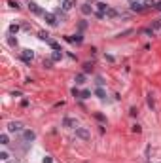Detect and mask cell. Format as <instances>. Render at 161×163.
I'll list each match as a JSON object with an SVG mask.
<instances>
[{"label":"cell","instance_id":"cell-1","mask_svg":"<svg viewBox=\"0 0 161 163\" xmlns=\"http://www.w3.org/2000/svg\"><path fill=\"white\" fill-rule=\"evenodd\" d=\"M129 8H131V12H135V14H142L144 10V2H140V0H129Z\"/></svg>","mask_w":161,"mask_h":163},{"label":"cell","instance_id":"cell-2","mask_svg":"<svg viewBox=\"0 0 161 163\" xmlns=\"http://www.w3.org/2000/svg\"><path fill=\"white\" fill-rule=\"evenodd\" d=\"M8 131L9 133H23L25 129H23V123L21 122H9L8 123Z\"/></svg>","mask_w":161,"mask_h":163},{"label":"cell","instance_id":"cell-3","mask_svg":"<svg viewBox=\"0 0 161 163\" xmlns=\"http://www.w3.org/2000/svg\"><path fill=\"white\" fill-rule=\"evenodd\" d=\"M76 137L82 139V141H89V139H91V135H89V131L85 127H76Z\"/></svg>","mask_w":161,"mask_h":163},{"label":"cell","instance_id":"cell-4","mask_svg":"<svg viewBox=\"0 0 161 163\" xmlns=\"http://www.w3.org/2000/svg\"><path fill=\"white\" fill-rule=\"evenodd\" d=\"M21 59H23V63L30 65L32 59H34V51H32V50H23V51H21Z\"/></svg>","mask_w":161,"mask_h":163},{"label":"cell","instance_id":"cell-5","mask_svg":"<svg viewBox=\"0 0 161 163\" xmlns=\"http://www.w3.org/2000/svg\"><path fill=\"white\" fill-rule=\"evenodd\" d=\"M44 19H46V23L49 25V27H57V25H59L55 14H47V12H46V14H44Z\"/></svg>","mask_w":161,"mask_h":163},{"label":"cell","instance_id":"cell-6","mask_svg":"<svg viewBox=\"0 0 161 163\" xmlns=\"http://www.w3.org/2000/svg\"><path fill=\"white\" fill-rule=\"evenodd\" d=\"M28 10H30L34 15H44V14H46V12L40 10V8H38V4H36V2H32V0H28Z\"/></svg>","mask_w":161,"mask_h":163},{"label":"cell","instance_id":"cell-7","mask_svg":"<svg viewBox=\"0 0 161 163\" xmlns=\"http://www.w3.org/2000/svg\"><path fill=\"white\" fill-rule=\"evenodd\" d=\"M34 139H36V133H34V131H30V129H25V131H23V141L27 142V144H28V142H32Z\"/></svg>","mask_w":161,"mask_h":163},{"label":"cell","instance_id":"cell-8","mask_svg":"<svg viewBox=\"0 0 161 163\" xmlns=\"http://www.w3.org/2000/svg\"><path fill=\"white\" fill-rule=\"evenodd\" d=\"M63 127L76 129V127H78V120H74V118H64V120H63Z\"/></svg>","mask_w":161,"mask_h":163},{"label":"cell","instance_id":"cell-9","mask_svg":"<svg viewBox=\"0 0 161 163\" xmlns=\"http://www.w3.org/2000/svg\"><path fill=\"white\" fill-rule=\"evenodd\" d=\"M108 8H110V6L106 4V2H102V0H99V2H97V12H102V14H106V12H108Z\"/></svg>","mask_w":161,"mask_h":163},{"label":"cell","instance_id":"cell-10","mask_svg":"<svg viewBox=\"0 0 161 163\" xmlns=\"http://www.w3.org/2000/svg\"><path fill=\"white\" fill-rule=\"evenodd\" d=\"M118 15H120V12L114 10V8H108V12H106V19H114V17H118Z\"/></svg>","mask_w":161,"mask_h":163},{"label":"cell","instance_id":"cell-11","mask_svg":"<svg viewBox=\"0 0 161 163\" xmlns=\"http://www.w3.org/2000/svg\"><path fill=\"white\" fill-rule=\"evenodd\" d=\"M74 2L72 0H63V4H61V8H63V12H68V10H72Z\"/></svg>","mask_w":161,"mask_h":163},{"label":"cell","instance_id":"cell-12","mask_svg":"<svg viewBox=\"0 0 161 163\" xmlns=\"http://www.w3.org/2000/svg\"><path fill=\"white\" fill-rule=\"evenodd\" d=\"M70 42H72V44H82V42H83L82 32H78V34H74V36H70Z\"/></svg>","mask_w":161,"mask_h":163},{"label":"cell","instance_id":"cell-13","mask_svg":"<svg viewBox=\"0 0 161 163\" xmlns=\"http://www.w3.org/2000/svg\"><path fill=\"white\" fill-rule=\"evenodd\" d=\"M0 144H2V146H8V144H9V137H8V133H2V135H0Z\"/></svg>","mask_w":161,"mask_h":163},{"label":"cell","instance_id":"cell-14","mask_svg":"<svg viewBox=\"0 0 161 163\" xmlns=\"http://www.w3.org/2000/svg\"><path fill=\"white\" fill-rule=\"evenodd\" d=\"M82 14H83V15H91V14H93L91 6H89V4H82Z\"/></svg>","mask_w":161,"mask_h":163},{"label":"cell","instance_id":"cell-15","mask_svg":"<svg viewBox=\"0 0 161 163\" xmlns=\"http://www.w3.org/2000/svg\"><path fill=\"white\" fill-rule=\"evenodd\" d=\"M74 82H76L78 86H83V84H85V74H78V76L74 78Z\"/></svg>","mask_w":161,"mask_h":163},{"label":"cell","instance_id":"cell-16","mask_svg":"<svg viewBox=\"0 0 161 163\" xmlns=\"http://www.w3.org/2000/svg\"><path fill=\"white\" fill-rule=\"evenodd\" d=\"M38 38H40V40H44V42H47V40H49V34H47V32L46 31H40V32H38Z\"/></svg>","mask_w":161,"mask_h":163},{"label":"cell","instance_id":"cell-17","mask_svg":"<svg viewBox=\"0 0 161 163\" xmlns=\"http://www.w3.org/2000/svg\"><path fill=\"white\" fill-rule=\"evenodd\" d=\"M95 95L99 97V99H101V101H104V99H106V93H104V89H102V87H99V89L95 91Z\"/></svg>","mask_w":161,"mask_h":163},{"label":"cell","instance_id":"cell-18","mask_svg":"<svg viewBox=\"0 0 161 163\" xmlns=\"http://www.w3.org/2000/svg\"><path fill=\"white\" fill-rule=\"evenodd\" d=\"M51 59L53 61H61L63 59V51H53V53H51Z\"/></svg>","mask_w":161,"mask_h":163},{"label":"cell","instance_id":"cell-19","mask_svg":"<svg viewBox=\"0 0 161 163\" xmlns=\"http://www.w3.org/2000/svg\"><path fill=\"white\" fill-rule=\"evenodd\" d=\"M0 159H2V161H8L9 159V152L8 150H2V152H0Z\"/></svg>","mask_w":161,"mask_h":163},{"label":"cell","instance_id":"cell-20","mask_svg":"<svg viewBox=\"0 0 161 163\" xmlns=\"http://www.w3.org/2000/svg\"><path fill=\"white\" fill-rule=\"evenodd\" d=\"M87 72H93V65L91 63H85V65H83V74H87Z\"/></svg>","mask_w":161,"mask_h":163},{"label":"cell","instance_id":"cell-21","mask_svg":"<svg viewBox=\"0 0 161 163\" xmlns=\"http://www.w3.org/2000/svg\"><path fill=\"white\" fill-rule=\"evenodd\" d=\"M156 4H157L156 0H144V8H152V6L156 8Z\"/></svg>","mask_w":161,"mask_h":163},{"label":"cell","instance_id":"cell-22","mask_svg":"<svg viewBox=\"0 0 161 163\" xmlns=\"http://www.w3.org/2000/svg\"><path fill=\"white\" fill-rule=\"evenodd\" d=\"M17 32H19L17 25H9V34H12V36H14V34H17Z\"/></svg>","mask_w":161,"mask_h":163},{"label":"cell","instance_id":"cell-23","mask_svg":"<svg viewBox=\"0 0 161 163\" xmlns=\"http://www.w3.org/2000/svg\"><path fill=\"white\" fill-rule=\"evenodd\" d=\"M89 97H91V91H89V89H83L82 95H80V99H89Z\"/></svg>","mask_w":161,"mask_h":163},{"label":"cell","instance_id":"cell-24","mask_svg":"<svg viewBox=\"0 0 161 163\" xmlns=\"http://www.w3.org/2000/svg\"><path fill=\"white\" fill-rule=\"evenodd\" d=\"M8 44L12 46V48H15V46H17V40H15V38L12 36V34H9V36H8Z\"/></svg>","mask_w":161,"mask_h":163},{"label":"cell","instance_id":"cell-25","mask_svg":"<svg viewBox=\"0 0 161 163\" xmlns=\"http://www.w3.org/2000/svg\"><path fill=\"white\" fill-rule=\"evenodd\" d=\"M8 6H9V8H14V10H19V2H14V0H9Z\"/></svg>","mask_w":161,"mask_h":163},{"label":"cell","instance_id":"cell-26","mask_svg":"<svg viewBox=\"0 0 161 163\" xmlns=\"http://www.w3.org/2000/svg\"><path fill=\"white\" fill-rule=\"evenodd\" d=\"M148 106H150V108H156V103H154V99H152V95H150V97H148Z\"/></svg>","mask_w":161,"mask_h":163},{"label":"cell","instance_id":"cell-27","mask_svg":"<svg viewBox=\"0 0 161 163\" xmlns=\"http://www.w3.org/2000/svg\"><path fill=\"white\" fill-rule=\"evenodd\" d=\"M51 65H53V59H44V67L46 68H51Z\"/></svg>","mask_w":161,"mask_h":163},{"label":"cell","instance_id":"cell-28","mask_svg":"<svg viewBox=\"0 0 161 163\" xmlns=\"http://www.w3.org/2000/svg\"><path fill=\"white\" fill-rule=\"evenodd\" d=\"M152 29H154V31H157V29H161V19H159V21H156V23H154V25H152Z\"/></svg>","mask_w":161,"mask_h":163},{"label":"cell","instance_id":"cell-29","mask_svg":"<svg viewBox=\"0 0 161 163\" xmlns=\"http://www.w3.org/2000/svg\"><path fill=\"white\" fill-rule=\"evenodd\" d=\"M72 95H74V97H78V99H80V95H82V91L74 87V89H72Z\"/></svg>","mask_w":161,"mask_h":163},{"label":"cell","instance_id":"cell-30","mask_svg":"<svg viewBox=\"0 0 161 163\" xmlns=\"http://www.w3.org/2000/svg\"><path fill=\"white\" fill-rule=\"evenodd\" d=\"M133 131H135V133H140L142 129H140V125H138V123H135V125H133Z\"/></svg>","mask_w":161,"mask_h":163},{"label":"cell","instance_id":"cell-31","mask_svg":"<svg viewBox=\"0 0 161 163\" xmlns=\"http://www.w3.org/2000/svg\"><path fill=\"white\" fill-rule=\"evenodd\" d=\"M129 114H131V116H133V118H135V116H137V114H138V110H137V108H135V106H133V108L129 110Z\"/></svg>","mask_w":161,"mask_h":163},{"label":"cell","instance_id":"cell-32","mask_svg":"<svg viewBox=\"0 0 161 163\" xmlns=\"http://www.w3.org/2000/svg\"><path fill=\"white\" fill-rule=\"evenodd\" d=\"M97 84H99V87H102V86H104V80L99 76V78H97Z\"/></svg>","mask_w":161,"mask_h":163},{"label":"cell","instance_id":"cell-33","mask_svg":"<svg viewBox=\"0 0 161 163\" xmlns=\"http://www.w3.org/2000/svg\"><path fill=\"white\" fill-rule=\"evenodd\" d=\"M95 118L99 120V122H106V120H104V116H101V114H95Z\"/></svg>","mask_w":161,"mask_h":163},{"label":"cell","instance_id":"cell-34","mask_svg":"<svg viewBox=\"0 0 161 163\" xmlns=\"http://www.w3.org/2000/svg\"><path fill=\"white\" fill-rule=\"evenodd\" d=\"M85 27H87V23H85V21H82V23H80V31H83Z\"/></svg>","mask_w":161,"mask_h":163},{"label":"cell","instance_id":"cell-35","mask_svg":"<svg viewBox=\"0 0 161 163\" xmlns=\"http://www.w3.org/2000/svg\"><path fill=\"white\" fill-rule=\"evenodd\" d=\"M44 163H53V159L51 158H44Z\"/></svg>","mask_w":161,"mask_h":163},{"label":"cell","instance_id":"cell-36","mask_svg":"<svg viewBox=\"0 0 161 163\" xmlns=\"http://www.w3.org/2000/svg\"><path fill=\"white\" fill-rule=\"evenodd\" d=\"M156 10H157V12H161V2H157V4H156Z\"/></svg>","mask_w":161,"mask_h":163},{"label":"cell","instance_id":"cell-37","mask_svg":"<svg viewBox=\"0 0 161 163\" xmlns=\"http://www.w3.org/2000/svg\"><path fill=\"white\" fill-rule=\"evenodd\" d=\"M4 163H17V159L14 158V159H12V161H4Z\"/></svg>","mask_w":161,"mask_h":163}]
</instances>
